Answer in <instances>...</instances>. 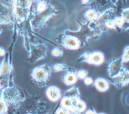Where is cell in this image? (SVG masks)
<instances>
[{
	"instance_id": "cell-4",
	"label": "cell",
	"mask_w": 129,
	"mask_h": 114,
	"mask_svg": "<svg viewBox=\"0 0 129 114\" xmlns=\"http://www.w3.org/2000/svg\"><path fill=\"white\" fill-rule=\"evenodd\" d=\"M48 50V47L44 43L30 44L29 55L27 59V62L30 64H35L47 58Z\"/></svg>"
},
{
	"instance_id": "cell-40",
	"label": "cell",
	"mask_w": 129,
	"mask_h": 114,
	"mask_svg": "<svg viewBox=\"0 0 129 114\" xmlns=\"http://www.w3.org/2000/svg\"><path fill=\"white\" fill-rule=\"evenodd\" d=\"M79 114H80V113H79Z\"/></svg>"
},
{
	"instance_id": "cell-13",
	"label": "cell",
	"mask_w": 129,
	"mask_h": 114,
	"mask_svg": "<svg viewBox=\"0 0 129 114\" xmlns=\"http://www.w3.org/2000/svg\"><path fill=\"white\" fill-rule=\"evenodd\" d=\"M11 22L9 7L2 3H0V24H8Z\"/></svg>"
},
{
	"instance_id": "cell-32",
	"label": "cell",
	"mask_w": 129,
	"mask_h": 114,
	"mask_svg": "<svg viewBox=\"0 0 129 114\" xmlns=\"http://www.w3.org/2000/svg\"><path fill=\"white\" fill-rule=\"evenodd\" d=\"M6 55V51L4 47H0V57L4 56Z\"/></svg>"
},
{
	"instance_id": "cell-27",
	"label": "cell",
	"mask_w": 129,
	"mask_h": 114,
	"mask_svg": "<svg viewBox=\"0 0 129 114\" xmlns=\"http://www.w3.org/2000/svg\"><path fill=\"white\" fill-rule=\"evenodd\" d=\"M8 106L4 100L0 101V114H7Z\"/></svg>"
},
{
	"instance_id": "cell-14",
	"label": "cell",
	"mask_w": 129,
	"mask_h": 114,
	"mask_svg": "<svg viewBox=\"0 0 129 114\" xmlns=\"http://www.w3.org/2000/svg\"><path fill=\"white\" fill-rule=\"evenodd\" d=\"M46 95L50 101L56 102L61 98L62 94L59 88L55 86H51L47 88Z\"/></svg>"
},
{
	"instance_id": "cell-12",
	"label": "cell",
	"mask_w": 129,
	"mask_h": 114,
	"mask_svg": "<svg viewBox=\"0 0 129 114\" xmlns=\"http://www.w3.org/2000/svg\"><path fill=\"white\" fill-rule=\"evenodd\" d=\"M77 70L73 68L70 67L69 69L67 71V73L61 77L63 82L67 86H71L77 82L78 78L77 75Z\"/></svg>"
},
{
	"instance_id": "cell-3",
	"label": "cell",
	"mask_w": 129,
	"mask_h": 114,
	"mask_svg": "<svg viewBox=\"0 0 129 114\" xmlns=\"http://www.w3.org/2000/svg\"><path fill=\"white\" fill-rule=\"evenodd\" d=\"M58 11L51 3H48L46 10L40 13L32 15L30 21L32 28L33 30H40L45 26L49 18L57 15Z\"/></svg>"
},
{
	"instance_id": "cell-26",
	"label": "cell",
	"mask_w": 129,
	"mask_h": 114,
	"mask_svg": "<svg viewBox=\"0 0 129 114\" xmlns=\"http://www.w3.org/2000/svg\"><path fill=\"white\" fill-rule=\"evenodd\" d=\"M104 27H105L107 29H113L115 30L117 29V27L115 23L114 19H109L108 21H106Z\"/></svg>"
},
{
	"instance_id": "cell-19",
	"label": "cell",
	"mask_w": 129,
	"mask_h": 114,
	"mask_svg": "<svg viewBox=\"0 0 129 114\" xmlns=\"http://www.w3.org/2000/svg\"><path fill=\"white\" fill-rule=\"evenodd\" d=\"M69 68V66L64 63H56L53 66V70L54 72L68 71Z\"/></svg>"
},
{
	"instance_id": "cell-29",
	"label": "cell",
	"mask_w": 129,
	"mask_h": 114,
	"mask_svg": "<svg viewBox=\"0 0 129 114\" xmlns=\"http://www.w3.org/2000/svg\"><path fill=\"white\" fill-rule=\"evenodd\" d=\"M55 114H70L67 108L64 107L60 106V107L57 109Z\"/></svg>"
},
{
	"instance_id": "cell-39",
	"label": "cell",
	"mask_w": 129,
	"mask_h": 114,
	"mask_svg": "<svg viewBox=\"0 0 129 114\" xmlns=\"http://www.w3.org/2000/svg\"><path fill=\"white\" fill-rule=\"evenodd\" d=\"M98 114H106V113H103V112H100V113H98Z\"/></svg>"
},
{
	"instance_id": "cell-31",
	"label": "cell",
	"mask_w": 129,
	"mask_h": 114,
	"mask_svg": "<svg viewBox=\"0 0 129 114\" xmlns=\"http://www.w3.org/2000/svg\"><path fill=\"white\" fill-rule=\"evenodd\" d=\"M71 99H72V104L75 105L78 103V101L80 100V98H79V97H73V98H72Z\"/></svg>"
},
{
	"instance_id": "cell-10",
	"label": "cell",
	"mask_w": 129,
	"mask_h": 114,
	"mask_svg": "<svg viewBox=\"0 0 129 114\" xmlns=\"http://www.w3.org/2000/svg\"><path fill=\"white\" fill-rule=\"evenodd\" d=\"M122 58L112 59L108 66V73L109 78H114L118 74L124 66L122 65Z\"/></svg>"
},
{
	"instance_id": "cell-25",
	"label": "cell",
	"mask_w": 129,
	"mask_h": 114,
	"mask_svg": "<svg viewBox=\"0 0 129 114\" xmlns=\"http://www.w3.org/2000/svg\"><path fill=\"white\" fill-rule=\"evenodd\" d=\"M116 27L121 28L124 26L125 22L124 21V18H123L121 16H116L114 19Z\"/></svg>"
},
{
	"instance_id": "cell-9",
	"label": "cell",
	"mask_w": 129,
	"mask_h": 114,
	"mask_svg": "<svg viewBox=\"0 0 129 114\" xmlns=\"http://www.w3.org/2000/svg\"><path fill=\"white\" fill-rule=\"evenodd\" d=\"M116 10L113 8H107L104 12L100 14L98 20L94 23L95 26L103 30V27L106 21L109 19H114L116 17Z\"/></svg>"
},
{
	"instance_id": "cell-37",
	"label": "cell",
	"mask_w": 129,
	"mask_h": 114,
	"mask_svg": "<svg viewBox=\"0 0 129 114\" xmlns=\"http://www.w3.org/2000/svg\"><path fill=\"white\" fill-rule=\"evenodd\" d=\"M2 88H4V87H3V85L2 84L1 80H0V89H2Z\"/></svg>"
},
{
	"instance_id": "cell-2",
	"label": "cell",
	"mask_w": 129,
	"mask_h": 114,
	"mask_svg": "<svg viewBox=\"0 0 129 114\" xmlns=\"http://www.w3.org/2000/svg\"><path fill=\"white\" fill-rule=\"evenodd\" d=\"M52 77V68L48 64L39 65L31 73L32 82L35 87L43 88L49 84Z\"/></svg>"
},
{
	"instance_id": "cell-38",
	"label": "cell",
	"mask_w": 129,
	"mask_h": 114,
	"mask_svg": "<svg viewBox=\"0 0 129 114\" xmlns=\"http://www.w3.org/2000/svg\"><path fill=\"white\" fill-rule=\"evenodd\" d=\"M2 32H3V29H2V28L0 27V35L1 34V33H2Z\"/></svg>"
},
{
	"instance_id": "cell-33",
	"label": "cell",
	"mask_w": 129,
	"mask_h": 114,
	"mask_svg": "<svg viewBox=\"0 0 129 114\" xmlns=\"http://www.w3.org/2000/svg\"><path fill=\"white\" fill-rule=\"evenodd\" d=\"M85 114H98L94 109H89L85 112Z\"/></svg>"
},
{
	"instance_id": "cell-24",
	"label": "cell",
	"mask_w": 129,
	"mask_h": 114,
	"mask_svg": "<svg viewBox=\"0 0 129 114\" xmlns=\"http://www.w3.org/2000/svg\"><path fill=\"white\" fill-rule=\"evenodd\" d=\"M88 74V71L84 69H80L77 71V75L78 79L84 80L87 77Z\"/></svg>"
},
{
	"instance_id": "cell-20",
	"label": "cell",
	"mask_w": 129,
	"mask_h": 114,
	"mask_svg": "<svg viewBox=\"0 0 129 114\" xmlns=\"http://www.w3.org/2000/svg\"><path fill=\"white\" fill-rule=\"evenodd\" d=\"M72 104H73L72 99L71 98H69V97L67 96H63V98L61 99L60 106L68 109V108Z\"/></svg>"
},
{
	"instance_id": "cell-22",
	"label": "cell",
	"mask_w": 129,
	"mask_h": 114,
	"mask_svg": "<svg viewBox=\"0 0 129 114\" xmlns=\"http://www.w3.org/2000/svg\"><path fill=\"white\" fill-rule=\"evenodd\" d=\"M51 53L53 57L61 58L63 57L64 52L63 50L60 48H59V47H55V48L52 50Z\"/></svg>"
},
{
	"instance_id": "cell-35",
	"label": "cell",
	"mask_w": 129,
	"mask_h": 114,
	"mask_svg": "<svg viewBox=\"0 0 129 114\" xmlns=\"http://www.w3.org/2000/svg\"><path fill=\"white\" fill-rule=\"evenodd\" d=\"M82 2H83V4H84V5H89V4H90L92 2V1H91V0H90V1H89V0H85V1H82Z\"/></svg>"
},
{
	"instance_id": "cell-17",
	"label": "cell",
	"mask_w": 129,
	"mask_h": 114,
	"mask_svg": "<svg viewBox=\"0 0 129 114\" xmlns=\"http://www.w3.org/2000/svg\"><path fill=\"white\" fill-rule=\"evenodd\" d=\"M63 96L73 98V97H80V93L79 88L77 87H74L66 91L63 94Z\"/></svg>"
},
{
	"instance_id": "cell-8",
	"label": "cell",
	"mask_w": 129,
	"mask_h": 114,
	"mask_svg": "<svg viewBox=\"0 0 129 114\" xmlns=\"http://www.w3.org/2000/svg\"><path fill=\"white\" fill-rule=\"evenodd\" d=\"M108 80L118 89H121L129 84V69L125 66L120 73L114 78H108Z\"/></svg>"
},
{
	"instance_id": "cell-36",
	"label": "cell",
	"mask_w": 129,
	"mask_h": 114,
	"mask_svg": "<svg viewBox=\"0 0 129 114\" xmlns=\"http://www.w3.org/2000/svg\"><path fill=\"white\" fill-rule=\"evenodd\" d=\"M3 89L4 88L0 89V101L3 100Z\"/></svg>"
},
{
	"instance_id": "cell-1",
	"label": "cell",
	"mask_w": 129,
	"mask_h": 114,
	"mask_svg": "<svg viewBox=\"0 0 129 114\" xmlns=\"http://www.w3.org/2000/svg\"><path fill=\"white\" fill-rule=\"evenodd\" d=\"M80 29L76 32L66 30L64 33L76 37L81 44V47L88 46V40L89 38L98 39L102 34L103 30L95 26L94 23H90L86 22H80Z\"/></svg>"
},
{
	"instance_id": "cell-11",
	"label": "cell",
	"mask_w": 129,
	"mask_h": 114,
	"mask_svg": "<svg viewBox=\"0 0 129 114\" xmlns=\"http://www.w3.org/2000/svg\"><path fill=\"white\" fill-rule=\"evenodd\" d=\"M11 71H12V66L10 64L9 56L7 55L0 65V79H8L10 76Z\"/></svg>"
},
{
	"instance_id": "cell-30",
	"label": "cell",
	"mask_w": 129,
	"mask_h": 114,
	"mask_svg": "<svg viewBox=\"0 0 129 114\" xmlns=\"http://www.w3.org/2000/svg\"><path fill=\"white\" fill-rule=\"evenodd\" d=\"M84 84L88 87L91 88L94 84V81L91 77H86L84 79Z\"/></svg>"
},
{
	"instance_id": "cell-21",
	"label": "cell",
	"mask_w": 129,
	"mask_h": 114,
	"mask_svg": "<svg viewBox=\"0 0 129 114\" xmlns=\"http://www.w3.org/2000/svg\"><path fill=\"white\" fill-rule=\"evenodd\" d=\"M75 106H76L77 111L79 113H80L84 111L86 108L85 102L82 100H80L78 101V103L75 105Z\"/></svg>"
},
{
	"instance_id": "cell-18",
	"label": "cell",
	"mask_w": 129,
	"mask_h": 114,
	"mask_svg": "<svg viewBox=\"0 0 129 114\" xmlns=\"http://www.w3.org/2000/svg\"><path fill=\"white\" fill-rule=\"evenodd\" d=\"M48 5V3L45 1H38L36 4L35 7L33 10V15H36V14L40 13L42 12H43L44 11L46 10V8Z\"/></svg>"
},
{
	"instance_id": "cell-7",
	"label": "cell",
	"mask_w": 129,
	"mask_h": 114,
	"mask_svg": "<svg viewBox=\"0 0 129 114\" xmlns=\"http://www.w3.org/2000/svg\"><path fill=\"white\" fill-rule=\"evenodd\" d=\"M58 44L64 48L69 50H77L81 47L80 42L74 36L64 33L55 38Z\"/></svg>"
},
{
	"instance_id": "cell-6",
	"label": "cell",
	"mask_w": 129,
	"mask_h": 114,
	"mask_svg": "<svg viewBox=\"0 0 129 114\" xmlns=\"http://www.w3.org/2000/svg\"><path fill=\"white\" fill-rule=\"evenodd\" d=\"M21 94L17 88L8 87L3 89V100L8 106L15 107L20 100Z\"/></svg>"
},
{
	"instance_id": "cell-15",
	"label": "cell",
	"mask_w": 129,
	"mask_h": 114,
	"mask_svg": "<svg viewBox=\"0 0 129 114\" xmlns=\"http://www.w3.org/2000/svg\"><path fill=\"white\" fill-rule=\"evenodd\" d=\"M100 14L99 12L94 8H90L85 11L84 14L85 22H88L90 23H95L96 22Z\"/></svg>"
},
{
	"instance_id": "cell-16",
	"label": "cell",
	"mask_w": 129,
	"mask_h": 114,
	"mask_svg": "<svg viewBox=\"0 0 129 114\" xmlns=\"http://www.w3.org/2000/svg\"><path fill=\"white\" fill-rule=\"evenodd\" d=\"M96 89L100 92H105L109 88V84L107 80L103 78H98L94 82Z\"/></svg>"
},
{
	"instance_id": "cell-28",
	"label": "cell",
	"mask_w": 129,
	"mask_h": 114,
	"mask_svg": "<svg viewBox=\"0 0 129 114\" xmlns=\"http://www.w3.org/2000/svg\"><path fill=\"white\" fill-rule=\"evenodd\" d=\"M121 16L124 18L125 22L129 23V8H125L122 11Z\"/></svg>"
},
{
	"instance_id": "cell-34",
	"label": "cell",
	"mask_w": 129,
	"mask_h": 114,
	"mask_svg": "<svg viewBox=\"0 0 129 114\" xmlns=\"http://www.w3.org/2000/svg\"><path fill=\"white\" fill-rule=\"evenodd\" d=\"M128 94H129V92H128ZM125 104L127 106L129 107V96H128L127 95H126V98H125Z\"/></svg>"
},
{
	"instance_id": "cell-5",
	"label": "cell",
	"mask_w": 129,
	"mask_h": 114,
	"mask_svg": "<svg viewBox=\"0 0 129 114\" xmlns=\"http://www.w3.org/2000/svg\"><path fill=\"white\" fill-rule=\"evenodd\" d=\"M104 54L100 51L88 52L83 53L78 58V62H85L94 65H100L104 62Z\"/></svg>"
},
{
	"instance_id": "cell-23",
	"label": "cell",
	"mask_w": 129,
	"mask_h": 114,
	"mask_svg": "<svg viewBox=\"0 0 129 114\" xmlns=\"http://www.w3.org/2000/svg\"><path fill=\"white\" fill-rule=\"evenodd\" d=\"M121 58L123 63H127L129 61V46L125 47Z\"/></svg>"
}]
</instances>
